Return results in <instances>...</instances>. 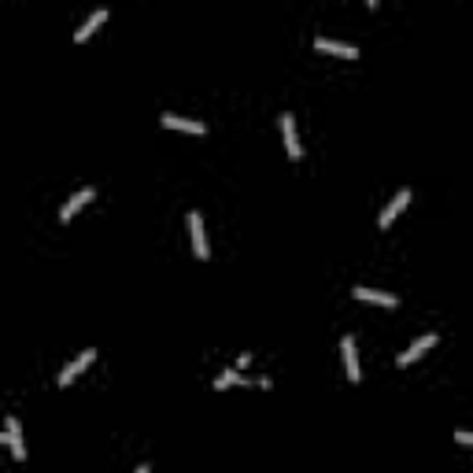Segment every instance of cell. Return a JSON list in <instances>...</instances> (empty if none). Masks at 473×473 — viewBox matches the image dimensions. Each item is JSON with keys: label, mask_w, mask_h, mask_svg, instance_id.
Instances as JSON below:
<instances>
[{"label": "cell", "mask_w": 473, "mask_h": 473, "mask_svg": "<svg viewBox=\"0 0 473 473\" xmlns=\"http://www.w3.org/2000/svg\"><path fill=\"white\" fill-rule=\"evenodd\" d=\"M407 204H411V189H399V192H396V197H392V200H388V207L381 211V218H378V226H381V230H388V226H392V222H396V215H399V211H403Z\"/></svg>", "instance_id": "7a4b0ae2"}, {"label": "cell", "mask_w": 473, "mask_h": 473, "mask_svg": "<svg viewBox=\"0 0 473 473\" xmlns=\"http://www.w3.org/2000/svg\"><path fill=\"white\" fill-rule=\"evenodd\" d=\"M351 296H355V300H366V303H381V307H399V296H388V292L366 288V285H355Z\"/></svg>", "instance_id": "52a82bcc"}, {"label": "cell", "mask_w": 473, "mask_h": 473, "mask_svg": "<svg viewBox=\"0 0 473 473\" xmlns=\"http://www.w3.org/2000/svg\"><path fill=\"white\" fill-rule=\"evenodd\" d=\"M281 134H285V152H288V159H303L300 137H296V119H292V115H281Z\"/></svg>", "instance_id": "8992f818"}, {"label": "cell", "mask_w": 473, "mask_h": 473, "mask_svg": "<svg viewBox=\"0 0 473 473\" xmlns=\"http://www.w3.org/2000/svg\"><path fill=\"white\" fill-rule=\"evenodd\" d=\"M0 444H8L11 455L19 462L26 459V444H23V436H19V418H8V429H4V436H0Z\"/></svg>", "instance_id": "5b68a950"}, {"label": "cell", "mask_w": 473, "mask_h": 473, "mask_svg": "<svg viewBox=\"0 0 473 473\" xmlns=\"http://www.w3.org/2000/svg\"><path fill=\"white\" fill-rule=\"evenodd\" d=\"M233 385H248V381L240 378V370H226V373H218V381L211 385V388H215V392H222V388H233Z\"/></svg>", "instance_id": "4fadbf2b"}, {"label": "cell", "mask_w": 473, "mask_h": 473, "mask_svg": "<svg viewBox=\"0 0 473 473\" xmlns=\"http://www.w3.org/2000/svg\"><path fill=\"white\" fill-rule=\"evenodd\" d=\"M189 233H192V252H197V259H207L211 248H207V233H204V218L192 211L189 215Z\"/></svg>", "instance_id": "277c9868"}, {"label": "cell", "mask_w": 473, "mask_h": 473, "mask_svg": "<svg viewBox=\"0 0 473 473\" xmlns=\"http://www.w3.org/2000/svg\"><path fill=\"white\" fill-rule=\"evenodd\" d=\"M318 52H329V56H344V59H358V48L355 45H344V41H333V37H318L315 41Z\"/></svg>", "instance_id": "ba28073f"}, {"label": "cell", "mask_w": 473, "mask_h": 473, "mask_svg": "<svg viewBox=\"0 0 473 473\" xmlns=\"http://www.w3.org/2000/svg\"><path fill=\"white\" fill-rule=\"evenodd\" d=\"M93 358H96V348H86V351H81V355L74 358V363H67V366H63V370H59V378H56V385H59V388H67V385H71V381L78 378V373H81V370H86V366H93Z\"/></svg>", "instance_id": "6da1fadb"}, {"label": "cell", "mask_w": 473, "mask_h": 473, "mask_svg": "<svg viewBox=\"0 0 473 473\" xmlns=\"http://www.w3.org/2000/svg\"><path fill=\"white\" fill-rule=\"evenodd\" d=\"M340 351H344L348 381H351V385H358V378H363V370H358V355H355V337H344V340H340Z\"/></svg>", "instance_id": "9c48e42d"}, {"label": "cell", "mask_w": 473, "mask_h": 473, "mask_svg": "<svg viewBox=\"0 0 473 473\" xmlns=\"http://www.w3.org/2000/svg\"><path fill=\"white\" fill-rule=\"evenodd\" d=\"M455 440H459V444H466V448H473V433H466V429L455 433Z\"/></svg>", "instance_id": "5bb4252c"}, {"label": "cell", "mask_w": 473, "mask_h": 473, "mask_svg": "<svg viewBox=\"0 0 473 473\" xmlns=\"http://www.w3.org/2000/svg\"><path fill=\"white\" fill-rule=\"evenodd\" d=\"M93 197H96V189H93V185H89V189H78V192H74V197H71L67 204H63V207H59V222H71V218H74V215H78V211H81V207H86V204L93 200Z\"/></svg>", "instance_id": "3957f363"}, {"label": "cell", "mask_w": 473, "mask_h": 473, "mask_svg": "<svg viewBox=\"0 0 473 473\" xmlns=\"http://www.w3.org/2000/svg\"><path fill=\"white\" fill-rule=\"evenodd\" d=\"M137 473H152V469H148V466H137Z\"/></svg>", "instance_id": "9a60e30c"}, {"label": "cell", "mask_w": 473, "mask_h": 473, "mask_svg": "<svg viewBox=\"0 0 473 473\" xmlns=\"http://www.w3.org/2000/svg\"><path fill=\"white\" fill-rule=\"evenodd\" d=\"M104 19H107V11H104V8H96L89 19L81 23V30H74V41H78V45H81V41H89V34H96V26H100Z\"/></svg>", "instance_id": "7c38bea8"}, {"label": "cell", "mask_w": 473, "mask_h": 473, "mask_svg": "<svg viewBox=\"0 0 473 473\" xmlns=\"http://www.w3.org/2000/svg\"><path fill=\"white\" fill-rule=\"evenodd\" d=\"M159 122L167 126V129H185V134H204V122H192V119H182V115H174V111H163Z\"/></svg>", "instance_id": "30bf717a"}, {"label": "cell", "mask_w": 473, "mask_h": 473, "mask_svg": "<svg viewBox=\"0 0 473 473\" xmlns=\"http://www.w3.org/2000/svg\"><path fill=\"white\" fill-rule=\"evenodd\" d=\"M433 344H436V337H433V333H426V337H418V340H414V344H411V348H407V351H403V355L396 358V363H399V366H411V363H414V358H421V351H429Z\"/></svg>", "instance_id": "8fae6325"}]
</instances>
